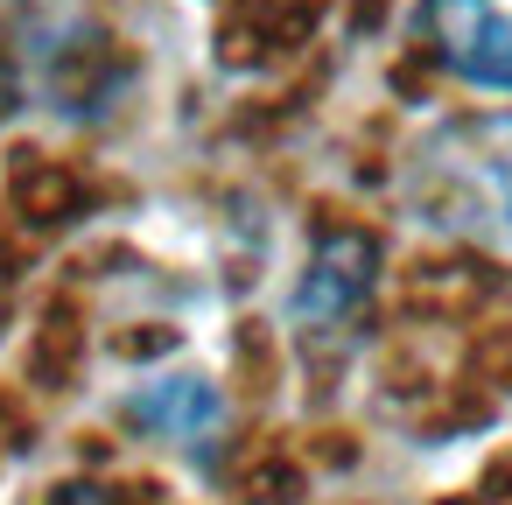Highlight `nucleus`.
Instances as JSON below:
<instances>
[{
    "label": "nucleus",
    "mask_w": 512,
    "mask_h": 505,
    "mask_svg": "<svg viewBox=\"0 0 512 505\" xmlns=\"http://www.w3.org/2000/svg\"><path fill=\"white\" fill-rule=\"evenodd\" d=\"M127 421L148 435H169V442H204L225 421V393L204 372H162L127 393Z\"/></svg>",
    "instance_id": "nucleus-4"
},
{
    "label": "nucleus",
    "mask_w": 512,
    "mask_h": 505,
    "mask_svg": "<svg viewBox=\"0 0 512 505\" xmlns=\"http://www.w3.org/2000/svg\"><path fill=\"white\" fill-rule=\"evenodd\" d=\"M421 36L463 85L512 92V0H421Z\"/></svg>",
    "instance_id": "nucleus-2"
},
{
    "label": "nucleus",
    "mask_w": 512,
    "mask_h": 505,
    "mask_svg": "<svg viewBox=\"0 0 512 505\" xmlns=\"http://www.w3.org/2000/svg\"><path fill=\"white\" fill-rule=\"evenodd\" d=\"M57 505H106L99 491H57Z\"/></svg>",
    "instance_id": "nucleus-5"
},
{
    "label": "nucleus",
    "mask_w": 512,
    "mask_h": 505,
    "mask_svg": "<svg viewBox=\"0 0 512 505\" xmlns=\"http://www.w3.org/2000/svg\"><path fill=\"white\" fill-rule=\"evenodd\" d=\"M407 197L435 232H456L477 253L512 260V106L435 127L414 148Z\"/></svg>",
    "instance_id": "nucleus-1"
},
{
    "label": "nucleus",
    "mask_w": 512,
    "mask_h": 505,
    "mask_svg": "<svg viewBox=\"0 0 512 505\" xmlns=\"http://www.w3.org/2000/svg\"><path fill=\"white\" fill-rule=\"evenodd\" d=\"M372 267H379V253H372L365 232H330V239L316 246L302 288H295V316H302V323H344V316L365 302Z\"/></svg>",
    "instance_id": "nucleus-3"
}]
</instances>
